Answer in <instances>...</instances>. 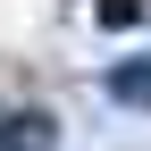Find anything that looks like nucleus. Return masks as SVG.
<instances>
[{"instance_id":"1","label":"nucleus","mask_w":151,"mask_h":151,"mask_svg":"<svg viewBox=\"0 0 151 151\" xmlns=\"http://www.w3.org/2000/svg\"><path fill=\"white\" fill-rule=\"evenodd\" d=\"M109 101H126V109H151V59H126V67H109Z\"/></svg>"},{"instance_id":"3","label":"nucleus","mask_w":151,"mask_h":151,"mask_svg":"<svg viewBox=\"0 0 151 151\" xmlns=\"http://www.w3.org/2000/svg\"><path fill=\"white\" fill-rule=\"evenodd\" d=\"M143 17V0H101V25H134Z\"/></svg>"},{"instance_id":"2","label":"nucleus","mask_w":151,"mask_h":151,"mask_svg":"<svg viewBox=\"0 0 151 151\" xmlns=\"http://www.w3.org/2000/svg\"><path fill=\"white\" fill-rule=\"evenodd\" d=\"M0 151H50V118H0Z\"/></svg>"}]
</instances>
